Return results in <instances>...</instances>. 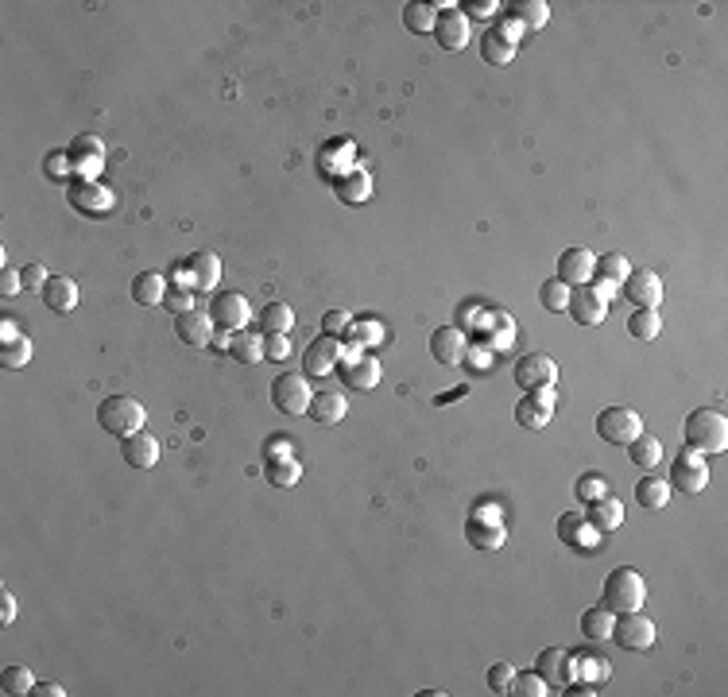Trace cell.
<instances>
[{
  "label": "cell",
  "instance_id": "obj_27",
  "mask_svg": "<svg viewBox=\"0 0 728 697\" xmlns=\"http://www.w3.org/2000/svg\"><path fill=\"white\" fill-rule=\"evenodd\" d=\"M345 411H349L345 395H337V392H318L314 399H310V411H306V415L314 419V422H322V426H333V422L345 419Z\"/></svg>",
  "mask_w": 728,
  "mask_h": 697
},
{
  "label": "cell",
  "instance_id": "obj_11",
  "mask_svg": "<svg viewBox=\"0 0 728 697\" xmlns=\"http://www.w3.org/2000/svg\"><path fill=\"white\" fill-rule=\"evenodd\" d=\"M515 384L523 392H539V387H554L558 384V365L554 357L546 353H527L515 360Z\"/></svg>",
  "mask_w": 728,
  "mask_h": 697
},
{
  "label": "cell",
  "instance_id": "obj_13",
  "mask_svg": "<svg viewBox=\"0 0 728 697\" xmlns=\"http://www.w3.org/2000/svg\"><path fill=\"white\" fill-rule=\"evenodd\" d=\"M569 314H574L578 326H601L605 314H608V303L596 294V287L581 283V287H569Z\"/></svg>",
  "mask_w": 728,
  "mask_h": 697
},
{
  "label": "cell",
  "instance_id": "obj_33",
  "mask_svg": "<svg viewBox=\"0 0 728 697\" xmlns=\"http://www.w3.org/2000/svg\"><path fill=\"white\" fill-rule=\"evenodd\" d=\"M132 299L140 306H155L167 299V287H163V276L159 271H140V276L132 279Z\"/></svg>",
  "mask_w": 728,
  "mask_h": 697
},
{
  "label": "cell",
  "instance_id": "obj_54",
  "mask_svg": "<svg viewBox=\"0 0 728 697\" xmlns=\"http://www.w3.org/2000/svg\"><path fill=\"white\" fill-rule=\"evenodd\" d=\"M20 291H23V276H20V271H12V267L0 271V294H20Z\"/></svg>",
  "mask_w": 728,
  "mask_h": 697
},
{
  "label": "cell",
  "instance_id": "obj_43",
  "mask_svg": "<svg viewBox=\"0 0 728 697\" xmlns=\"http://www.w3.org/2000/svg\"><path fill=\"white\" fill-rule=\"evenodd\" d=\"M28 360H32V341L23 338V333L0 345V365H5V368H23Z\"/></svg>",
  "mask_w": 728,
  "mask_h": 697
},
{
  "label": "cell",
  "instance_id": "obj_10",
  "mask_svg": "<svg viewBox=\"0 0 728 697\" xmlns=\"http://www.w3.org/2000/svg\"><path fill=\"white\" fill-rule=\"evenodd\" d=\"M210 318H214V326L237 333V330H249L252 306H249V299H244L241 291H221V294H214V303H210Z\"/></svg>",
  "mask_w": 728,
  "mask_h": 697
},
{
  "label": "cell",
  "instance_id": "obj_39",
  "mask_svg": "<svg viewBox=\"0 0 728 697\" xmlns=\"http://www.w3.org/2000/svg\"><path fill=\"white\" fill-rule=\"evenodd\" d=\"M434 20H438L434 5H423V0H411V5L403 8V28H407V32H414V35H426V32H434Z\"/></svg>",
  "mask_w": 728,
  "mask_h": 697
},
{
  "label": "cell",
  "instance_id": "obj_28",
  "mask_svg": "<svg viewBox=\"0 0 728 697\" xmlns=\"http://www.w3.org/2000/svg\"><path fill=\"white\" fill-rule=\"evenodd\" d=\"M569 674H574V682H605L608 663L593 651H569Z\"/></svg>",
  "mask_w": 728,
  "mask_h": 697
},
{
  "label": "cell",
  "instance_id": "obj_57",
  "mask_svg": "<svg viewBox=\"0 0 728 697\" xmlns=\"http://www.w3.org/2000/svg\"><path fill=\"white\" fill-rule=\"evenodd\" d=\"M291 438H276V446H268V461H283V457H291Z\"/></svg>",
  "mask_w": 728,
  "mask_h": 697
},
{
  "label": "cell",
  "instance_id": "obj_49",
  "mask_svg": "<svg viewBox=\"0 0 728 697\" xmlns=\"http://www.w3.org/2000/svg\"><path fill=\"white\" fill-rule=\"evenodd\" d=\"M287 357H291L287 333H264V360H287Z\"/></svg>",
  "mask_w": 728,
  "mask_h": 697
},
{
  "label": "cell",
  "instance_id": "obj_23",
  "mask_svg": "<svg viewBox=\"0 0 728 697\" xmlns=\"http://www.w3.org/2000/svg\"><path fill=\"white\" fill-rule=\"evenodd\" d=\"M345 384L357 387V392H372V387L380 384V360H376V357H364V353H349Z\"/></svg>",
  "mask_w": 728,
  "mask_h": 697
},
{
  "label": "cell",
  "instance_id": "obj_60",
  "mask_svg": "<svg viewBox=\"0 0 728 697\" xmlns=\"http://www.w3.org/2000/svg\"><path fill=\"white\" fill-rule=\"evenodd\" d=\"M163 303L175 310V318H178V314H187V310H190V299H187V294H167Z\"/></svg>",
  "mask_w": 728,
  "mask_h": 697
},
{
  "label": "cell",
  "instance_id": "obj_55",
  "mask_svg": "<svg viewBox=\"0 0 728 697\" xmlns=\"http://www.w3.org/2000/svg\"><path fill=\"white\" fill-rule=\"evenodd\" d=\"M12 620H16V597L5 589L0 593V628H12Z\"/></svg>",
  "mask_w": 728,
  "mask_h": 697
},
{
  "label": "cell",
  "instance_id": "obj_26",
  "mask_svg": "<svg viewBox=\"0 0 728 697\" xmlns=\"http://www.w3.org/2000/svg\"><path fill=\"white\" fill-rule=\"evenodd\" d=\"M187 271H190V279H194V291H214L217 283H221V260H217L214 252H194Z\"/></svg>",
  "mask_w": 728,
  "mask_h": 697
},
{
  "label": "cell",
  "instance_id": "obj_51",
  "mask_svg": "<svg viewBox=\"0 0 728 697\" xmlns=\"http://www.w3.org/2000/svg\"><path fill=\"white\" fill-rule=\"evenodd\" d=\"M349 326H353V318H349L345 310H330V314L322 318V330H326L330 338H341V333H345Z\"/></svg>",
  "mask_w": 728,
  "mask_h": 697
},
{
  "label": "cell",
  "instance_id": "obj_20",
  "mask_svg": "<svg viewBox=\"0 0 728 697\" xmlns=\"http://www.w3.org/2000/svg\"><path fill=\"white\" fill-rule=\"evenodd\" d=\"M596 527L589 523V515H581V511H566L562 520H558V539L566 542V547H585V550H593L596 547Z\"/></svg>",
  "mask_w": 728,
  "mask_h": 697
},
{
  "label": "cell",
  "instance_id": "obj_15",
  "mask_svg": "<svg viewBox=\"0 0 728 697\" xmlns=\"http://www.w3.org/2000/svg\"><path fill=\"white\" fill-rule=\"evenodd\" d=\"M434 39L441 50H461L465 43H469V20H465L461 8H441L438 20H434Z\"/></svg>",
  "mask_w": 728,
  "mask_h": 697
},
{
  "label": "cell",
  "instance_id": "obj_42",
  "mask_svg": "<svg viewBox=\"0 0 728 697\" xmlns=\"http://www.w3.org/2000/svg\"><path fill=\"white\" fill-rule=\"evenodd\" d=\"M508 693H519V697H546V693H551V686H546V678L539 674V670H515Z\"/></svg>",
  "mask_w": 728,
  "mask_h": 697
},
{
  "label": "cell",
  "instance_id": "obj_7",
  "mask_svg": "<svg viewBox=\"0 0 728 697\" xmlns=\"http://www.w3.org/2000/svg\"><path fill=\"white\" fill-rule=\"evenodd\" d=\"M670 484L678 488V493H686V496H697V493H705V484H709V469H705V457L697 454V449H690L686 446L678 457H674V469H670Z\"/></svg>",
  "mask_w": 728,
  "mask_h": 697
},
{
  "label": "cell",
  "instance_id": "obj_58",
  "mask_svg": "<svg viewBox=\"0 0 728 697\" xmlns=\"http://www.w3.org/2000/svg\"><path fill=\"white\" fill-rule=\"evenodd\" d=\"M569 697H596V682H569Z\"/></svg>",
  "mask_w": 728,
  "mask_h": 697
},
{
  "label": "cell",
  "instance_id": "obj_32",
  "mask_svg": "<svg viewBox=\"0 0 728 697\" xmlns=\"http://www.w3.org/2000/svg\"><path fill=\"white\" fill-rule=\"evenodd\" d=\"M229 357H237L241 365H259L264 360V338L252 330H237L229 341Z\"/></svg>",
  "mask_w": 728,
  "mask_h": 697
},
{
  "label": "cell",
  "instance_id": "obj_52",
  "mask_svg": "<svg viewBox=\"0 0 728 697\" xmlns=\"http://www.w3.org/2000/svg\"><path fill=\"white\" fill-rule=\"evenodd\" d=\"M20 276H23V291H43L47 287V267L43 264H28Z\"/></svg>",
  "mask_w": 728,
  "mask_h": 697
},
{
  "label": "cell",
  "instance_id": "obj_22",
  "mask_svg": "<svg viewBox=\"0 0 728 697\" xmlns=\"http://www.w3.org/2000/svg\"><path fill=\"white\" fill-rule=\"evenodd\" d=\"M535 670L546 678V686H569V682H574V674H569V651H566V647H546V651H539Z\"/></svg>",
  "mask_w": 728,
  "mask_h": 697
},
{
  "label": "cell",
  "instance_id": "obj_18",
  "mask_svg": "<svg viewBox=\"0 0 728 697\" xmlns=\"http://www.w3.org/2000/svg\"><path fill=\"white\" fill-rule=\"evenodd\" d=\"M175 333H178L182 345L205 348V345H210V338H214V318H210V310H187V314H178V318H175Z\"/></svg>",
  "mask_w": 728,
  "mask_h": 697
},
{
  "label": "cell",
  "instance_id": "obj_31",
  "mask_svg": "<svg viewBox=\"0 0 728 697\" xmlns=\"http://www.w3.org/2000/svg\"><path fill=\"white\" fill-rule=\"evenodd\" d=\"M589 523H593L601 535L616 531V527L623 523V508H620V500H616V496H601L596 503H589Z\"/></svg>",
  "mask_w": 728,
  "mask_h": 697
},
{
  "label": "cell",
  "instance_id": "obj_25",
  "mask_svg": "<svg viewBox=\"0 0 728 697\" xmlns=\"http://www.w3.org/2000/svg\"><path fill=\"white\" fill-rule=\"evenodd\" d=\"M43 303H47V310H55V314H70V310L77 306V283L67 279V276L47 279V287H43Z\"/></svg>",
  "mask_w": 728,
  "mask_h": 697
},
{
  "label": "cell",
  "instance_id": "obj_41",
  "mask_svg": "<svg viewBox=\"0 0 728 697\" xmlns=\"http://www.w3.org/2000/svg\"><path fill=\"white\" fill-rule=\"evenodd\" d=\"M337 194H341V202H369L372 198V178L369 171H353L349 178H341V186H337Z\"/></svg>",
  "mask_w": 728,
  "mask_h": 697
},
{
  "label": "cell",
  "instance_id": "obj_38",
  "mask_svg": "<svg viewBox=\"0 0 728 697\" xmlns=\"http://www.w3.org/2000/svg\"><path fill=\"white\" fill-rule=\"evenodd\" d=\"M512 20H515L523 32H539L542 23L551 20V8H546V0H519L515 12H512Z\"/></svg>",
  "mask_w": 728,
  "mask_h": 697
},
{
  "label": "cell",
  "instance_id": "obj_2",
  "mask_svg": "<svg viewBox=\"0 0 728 697\" xmlns=\"http://www.w3.org/2000/svg\"><path fill=\"white\" fill-rule=\"evenodd\" d=\"M97 422H101V430L113 434V438H132V434L144 430L148 411L140 407L132 395H109L105 403L97 407Z\"/></svg>",
  "mask_w": 728,
  "mask_h": 697
},
{
  "label": "cell",
  "instance_id": "obj_17",
  "mask_svg": "<svg viewBox=\"0 0 728 697\" xmlns=\"http://www.w3.org/2000/svg\"><path fill=\"white\" fill-rule=\"evenodd\" d=\"M628 260H623L620 252H608V256H601V260H593V276H596V294L608 303L616 294V287H623V279H628Z\"/></svg>",
  "mask_w": 728,
  "mask_h": 697
},
{
  "label": "cell",
  "instance_id": "obj_19",
  "mask_svg": "<svg viewBox=\"0 0 728 697\" xmlns=\"http://www.w3.org/2000/svg\"><path fill=\"white\" fill-rule=\"evenodd\" d=\"M121 457H124L128 469L148 473V469H155V461H159V442L144 430L132 434V438H121Z\"/></svg>",
  "mask_w": 728,
  "mask_h": 697
},
{
  "label": "cell",
  "instance_id": "obj_44",
  "mask_svg": "<svg viewBox=\"0 0 728 697\" xmlns=\"http://www.w3.org/2000/svg\"><path fill=\"white\" fill-rule=\"evenodd\" d=\"M35 678L28 666H5V674H0V693H32Z\"/></svg>",
  "mask_w": 728,
  "mask_h": 697
},
{
  "label": "cell",
  "instance_id": "obj_29",
  "mask_svg": "<svg viewBox=\"0 0 728 697\" xmlns=\"http://www.w3.org/2000/svg\"><path fill=\"white\" fill-rule=\"evenodd\" d=\"M635 500H640V508H647V511H662L670 503V481L667 476H643V481L635 484Z\"/></svg>",
  "mask_w": 728,
  "mask_h": 697
},
{
  "label": "cell",
  "instance_id": "obj_12",
  "mask_svg": "<svg viewBox=\"0 0 728 697\" xmlns=\"http://www.w3.org/2000/svg\"><path fill=\"white\" fill-rule=\"evenodd\" d=\"M554 403H558L554 387H539V392H527V399H519V407H515V422L527 426V430H542V426L554 419Z\"/></svg>",
  "mask_w": 728,
  "mask_h": 697
},
{
  "label": "cell",
  "instance_id": "obj_5",
  "mask_svg": "<svg viewBox=\"0 0 728 697\" xmlns=\"http://www.w3.org/2000/svg\"><path fill=\"white\" fill-rule=\"evenodd\" d=\"M613 639H616V647L640 655L647 647H655V624L640 609H635V612H620L616 624H613Z\"/></svg>",
  "mask_w": 728,
  "mask_h": 697
},
{
  "label": "cell",
  "instance_id": "obj_48",
  "mask_svg": "<svg viewBox=\"0 0 728 697\" xmlns=\"http://www.w3.org/2000/svg\"><path fill=\"white\" fill-rule=\"evenodd\" d=\"M512 678H515V666L512 663H496L488 670V690L492 693H508L512 690Z\"/></svg>",
  "mask_w": 728,
  "mask_h": 697
},
{
  "label": "cell",
  "instance_id": "obj_30",
  "mask_svg": "<svg viewBox=\"0 0 728 697\" xmlns=\"http://www.w3.org/2000/svg\"><path fill=\"white\" fill-rule=\"evenodd\" d=\"M613 624H616V612H608L605 604H596V609H585L581 612V636L601 643V639H613Z\"/></svg>",
  "mask_w": 728,
  "mask_h": 697
},
{
  "label": "cell",
  "instance_id": "obj_34",
  "mask_svg": "<svg viewBox=\"0 0 728 697\" xmlns=\"http://www.w3.org/2000/svg\"><path fill=\"white\" fill-rule=\"evenodd\" d=\"M628 457H632L635 469H655V465L662 461V442H659V438H651V434L632 438V442H628Z\"/></svg>",
  "mask_w": 728,
  "mask_h": 697
},
{
  "label": "cell",
  "instance_id": "obj_56",
  "mask_svg": "<svg viewBox=\"0 0 728 697\" xmlns=\"http://www.w3.org/2000/svg\"><path fill=\"white\" fill-rule=\"evenodd\" d=\"M62 693H67V690H62L59 682H35V686H32V697H62Z\"/></svg>",
  "mask_w": 728,
  "mask_h": 697
},
{
  "label": "cell",
  "instance_id": "obj_35",
  "mask_svg": "<svg viewBox=\"0 0 728 697\" xmlns=\"http://www.w3.org/2000/svg\"><path fill=\"white\" fill-rule=\"evenodd\" d=\"M480 59H485L488 67H508V62L515 59V43L512 39H504L500 32H488L485 39H480Z\"/></svg>",
  "mask_w": 728,
  "mask_h": 697
},
{
  "label": "cell",
  "instance_id": "obj_53",
  "mask_svg": "<svg viewBox=\"0 0 728 697\" xmlns=\"http://www.w3.org/2000/svg\"><path fill=\"white\" fill-rule=\"evenodd\" d=\"M461 8H465V20H469V16L473 20H492L500 5H496V0H469V5H461Z\"/></svg>",
  "mask_w": 728,
  "mask_h": 697
},
{
  "label": "cell",
  "instance_id": "obj_37",
  "mask_svg": "<svg viewBox=\"0 0 728 697\" xmlns=\"http://www.w3.org/2000/svg\"><path fill=\"white\" fill-rule=\"evenodd\" d=\"M659 330H662L659 310H643V306H635V310H632V318H628V333H632L635 341H655V338H659Z\"/></svg>",
  "mask_w": 728,
  "mask_h": 697
},
{
  "label": "cell",
  "instance_id": "obj_1",
  "mask_svg": "<svg viewBox=\"0 0 728 697\" xmlns=\"http://www.w3.org/2000/svg\"><path fill=\"white\" fill-rule=\"evenodd\" d=\"M686 446L697 454H721L728 446V419L713 407H697L686 419Z\"/></svg>",
  "mask_w": 728,
  "mask_h": 697
},
{
  "label": "cell",
  "instance_id": "obj_46",
  "mask_svg": "<svg viewBox=\"0 0 728 697\" xmlns=\"http://www.w3.org/2000/svg\"><path fill=\"white\" fill-rule=\"evenodd\" d=\"M601 496H608V481L601 473H585L581 481H578V500L581 503H596Z\"/></svg>",
  "mask_w": 728,
  "mask_h": 697
},
{
  "label": "cell",
  "instance_id": "obj_16",
  "mask_svg": "<svg viewBox=\"0 0 728 697\" xmlns=\"http://www.w3.org/2000/svg\"><path fill=\"white\" fill-rule=\"evenodd\" d=\"M623 294L643 306V310H659L662 303V279L655 276L651 267H640V271H628V279H623Z\"/></svg>",
  "mask_w": 728,
  "mask_h": 697
},
{
  "label": "cell",
  "instance_id": "obj_21",
  "mask_svg": "<svg viewBox=\"0 0 728 697\" xmlns=\"http://www.w3.org/2000/svg\"><path fill=\"white\" fill-rule=\"evenodd\" d=\"M558 279L566 287H581V283L593 279V252L589 249H566L558 256Z\"/></svg>",
  "mask_w": 728,
  "mask_h": 697
},
{
  "label": "cell",
  "instance_id": "obj_14",
  "mask_svg": "<svg viewBox=\"0 0 728 697\" xmlns=\"http://www.w3.org/2000/svg\"><path fill=\"white\" fill-rule=\"evenodd\" d=\"M431 353H434L438 365L458 368L461 360L469 357V341H465V333H461L458 326H438V330L431 333Z\"/></svg>",
  "mask_w": 728,
  "mask_h": 697
},
{
  "label": "cell",
  "instance_id": "obj_47",
  "mask_svg": "<svg viewBox=\"0 0 728 697\" xmlns=\"http://www.w3.org/2000/svg\"><path fill=\"white\" fill-rule=\"evenodd\" d=\"M268 481H271V484H279V488H291V484L298 481V465H295L291 457H283V461H268Z\"/></svg>",
  "mask_w": 728,
  "mask_h": 697
},
{
  "label": "cell",
  "instance_id": "obj_40",
  "mask_svg": "<svg viewBox=\"0 0 728 697\" xmlns=\"http://www.w3.org/2000/svg\"><path fill=\"white\" fill-rule=\"evenodd\" d=\"M70 202L77 205V210L105 213L113 198H109V190H101V186H94V183H86V186H74V190H70Z\"/></svg>",
  "mask_w": 728,
  "mask_h": 697
},
{
  "label": "cell",
  "instance_id": "obj_59",
  "mask_svg": "<svg viewBox=\"0 0 728 697\" xmlns=\"http://www.w3.org/2000/svg\"><path fill=\"white\" fill-rule=\"evenodd\" d=\"M47 175H67V155H47Z\"/></svg>",
  "mask_w": 728,
  "mask_h": 697
},
{
  "label": "cell",
  "instance_id": "obj_6",
  "mask_svg": "<svg viewBox=\"0 0 728 697\" xmlns=\"http://www.w3.org/2000/svg\"><path fill=\"white\" fill-rule=\"evenodd\" d=\"M310 399H314L310 380H303L298 372H287V376H279L271 384V403H276V411H283V415H306Z\"/></svg>",
  "mask_w": 728,
  "mask_h": 697
},
{
  "label": "cell",
  "instance_id": "obj_3",
  "mask_svg": "<svg viewBox=\"0 0 728 697\" xmlns=\"http://www.w3.org/2000/svg\"><path fill=\"white\" fill-rule=\"evenodd\" d=\"M647 601V581L632 570V566H620V570H613L605 577V609L608 612H635L643 609Z\"/></svg>",
  "mask_w": 728,
  "mask_h": 697
},
{
  "label": "cell",
  "instance_id": "obj_50",
  "mask_svg": "<svg viewBox=\"0 0 728 697\" xmlns=\"http://www.w3.org/2000/svg\"><path fill=\"white\" fill-rule=\"evenodd\" d=\"M345 333L357 341V345H345V348H360L364 341H376V338H380V326H376V321H353V326H349Z\"/></svg>",
  "mask_w": 728,
  "mask_h": 697
},
{
  "label": "cell",
  "instance_id": "obj_24",
  "mask_svg": "<svg viewBox=\"0 0 728 697\" xmlns=\"http://www.w3.org/2000/svg\"><path fill=\"white\" fill-rule=\"evenodd\" d=\"M70 155H74V171L77 175H86V178H94L97 171H101V140L97 136H77L74 144H70Z\"/></svg>",
  "mask_w": 728,
  "mask_h": 697
},
{
  "label": "cell",
  "instance_id": "obj_8",
  "mask_svg": "<svg viewBox=\"0 0 728 697\" xmlns=\"http://www.w3.org/2000/svg\"><path fill=\"white\" fill-rule=\"evenodd\" d=\"M465 539H469L477 550H500V547H504V539H508V535H504V520H500V511H496V508H485V503H480V508L469 515V523H465Z\"/></svg>",
  "mask_w": 728,
  "mask_h": 697
},
{
  "label": "cell",
  "instance_id": "obj_36",
  "mask_svg": "<svg viewBox=\"0 0 728 697\" xmlns=\"http://www.w3.org/2000/svg\"><path fill=\"white\" fill-rule=\"evenodd\" d=\"M295 326V310L287 303H268L259 310V333H287Z\"/></svg>",
  "mask_w": 728,
  "mask_h": 697
},
{
  "label": "cell",
  "instance_id": "obj_61",
  "mask_svg": "<svg viewBox=\"0 0 728 697\" xmlns=\"http://www.w3.org/2000/svg\"><path fill=\"white\" fill-rule=\"evenodd\" d=\"M12 338H20V333H16V326H12V321H5V326H0V341H12Z\"/></svg>",
  "mask_w": 728,
  "mask_h": 697
},
{
  "label": "cell",
  "instance_id": "obj_45",
  "mask_svg": "<svg viewBox=\"0 0 728 697\" xmlns=\"http://www.w3.org/2000/svg\"><path fill=\"white\" fill-rule=\"evenodd\" d=\"M539 303L546 310H566L569 306V287H566L562 279H546L542 287H539Z\"/></svg>",
  "mask_w": 728,
  "mask_h": 697
},
{
  "label": "cell",
  "instance_id": "obj_9",
  "mask_svg": "<svg viewBox=\"0 0 728 697\" xmlns=\"http://www.w3.org/2000/svg\"><path fill=\"white\" fill-rule=\"evenodd\" d=\"M341 353L345 345L341 338H330V333H322V338H314L306 348H303V372L306 376H333V368L341 365Z\"/></svg>",
  "mask_w": 728,
  "mask_h": 697
},
{
  "label": "cell",
  "instance_id": "obj_4",
  "mask_svg": "<svg viewBox=\"0 0 728 697\" xmlns=\"http://www.w3.org/2000/svg\"><path fill=\"white\" fill-rule=\"evenodd\" d=\"M596 434H601V442L628 446L632 438L643 434V419H640V411H632V407H605L601 415H596Z\"/></svg>",
  "mask_w": 728,
  "mask_h": 697
}]
</instances>
